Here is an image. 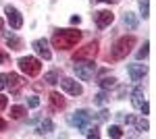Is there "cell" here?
<instances>
[{"label": "cell", "instance_id": "34", "mask_svg": "<svg viewBox=\"0 0 156 139\" xmlns=\"http://www.w3.org/2000/svg\"><path fill=\"white\" fill-rule=\"evenodd\" d=\"M102 2H108V4H115V2H119V0H102Z\"/></svg>", "mask_w": 156, "mask_h": 139}, {"label": "cell", "instance_id": "23", "mask_svg": "<svg viewBox=\"0 0 156 139\" xmlns=\"http://www.w3.org/2000/svg\"><path fill=\"white\" fill-rule=\"evenodd\" d=\"M44 81L50 83V85H54V83H58V71H50L46 73V77H44Z\"/></svg>", "mask_w": 156, "mask_h": 139}, {"label": "cell", "instance_id": "11", "mask_svg": "<svg viewBox=\"0 0 156 139\" xmlns=\"http://www.w3.org/2000/svg\"><path fill=\"white\" fill-rule=\"evenodd\" d=\"M127 73H129L131 81H142V79L146 77V73H148V67L135 62V64H129V67H127Z\"/></svg>", "mask_w": 156, "mask_h": 139}, {"label": "cell", "instance_id": "28", "mask_svg": "<svg viewBox=\"0 0 156 139\" xmlns=\"http://www.w3.org/2000/svg\"><path fill=\"white\" fill-rule=\"evenodd\" d=\"M6 104H9V98L0 93V110H4V108H6Z\"/></svg>", "mask_w": 156, "mask_h": 139}, {"label": "cell", "instance_id": "26", "mask_svg": "<svg viewBox=\"0 0 156 139\" xmlns=\"http://www.w3.org/2000/svg\"><path fill=\"white\" fill-rule=\"evenodd\" d=\"M148 48H150V44H148V42H144L142 50H137V60H142V58H146V56H148Z\"/></svg>", "mask_w": 156, "mask_h": 139}, {"label": "cell", "instance_id": "2", "mask_svg": "<svg viewBox=\"0 0 156 139\" xmlns=\"http://www.w3.org/2000/svg\"><path fill=\"white\" fill-rule=\"evenodd\" d=\"M133 46H135V37H133V35H123V37H119V40L115 42V46H112V58H115V60L125 58L131 52Z\"/></svg>", "mask_w": 156, "mask_h": 139}, {"label": "cell", "instance_id": "7", "mask_svg": "<svg viewBox=\"0 0 156 139\" xmlns=\"http://www.w3.org/2000/svg\"><path fill=\"white\" fill-rule=\"evenodd\" d=\"M98 52V42H90L87 46H83L81 50H77L73 54V60H94Z\"/></svg>", "mask_w": 156, "mask_h": 139}, {"label": "cell", "instance_id": "33", "mask_svg": "<svg viewBox=\"0 0 156 139\" xmlns=\"http://www.w3.org/2000/svg\"><path fill=\"white\" fill-rule=\"evenodd\" d=\"M4 129H6V120H4V118H0V131H4Z\"/></svg>", "mask_w": 156, "mask_h": 139}, {"label": "cell", "instance_id": "1", "mask_svg": "<svg viewBox=\"0 0 156 139\" xmlns=\"http://www.w3.org/2000/svg\"><path fill=\"white\" fill-rule=\"evenodd\" d=\"M81 40V33L77 29H56L52 33V46L58 50H71Z\"/></svg>", "mask_w": 156, "mask_h": 139}, {"label": "cell", "instance_id": "12", "mask_svg": "<svg viewBox=\"0 0 156 139\" xmlns=\"http://www.w3.org/2000/svg\"><path fill=\"white\" fill-rule=\"evenodd\" d=\"M94 21H96V25L100 29H104V27H108L115 21V15L110 11H98V12H94Z\"/></svg>", "mask_w": 156, "mask_h": 139}, {"label": "cell", "instance_id": "13", "mask_svg": "<svg viewBox=\"0 0 156 139\" xmlns=\"http://www.w3.org/2000/svg\"><path fill=\"white\" fill-rule=\"evenodd\" d=\"M23 77H19L17 73H11V75H6V87H11L12 92H17L21 85H23Z\"/></svg>", "mask_w": 156, "mask_h": 139}, {"label": "cell", "instance_id": "15", "mask_svg": "<svg viewBox=\"0 0 156 139\" xmlns=\"http://www.w3.org/2000/svg\"><path fill=\"white\" fill-rule=\"evenodd\" d=\"M4 37H6V44H9V48H12V50H19V48H21V40H19L15 33L6 31V33H4Z\"/></svg>", "mask_w": 156, "mask_h": 139}, {"label": "cell", "instance_id": "18", "mask_svg": "<svg viewBox=\"0 0 156 139\" xmlns=\"http://www.w3.org/2000/svg\"><path fill=\"white\" fill-rule=\"evenodd\" d=\"M98 83H100V87H102L104 92H106V89H112V87H117V79H115V77H104L102 81H98Z\"/></svg>", "mask_w": 156, "mask_h": 139}, {"label": "cell", "instance_id": "22", "mask_svg": "<svg viewBox=\"0 0 156 139\" xmlns=\"http://www.w3.org/2000/svg\"><path fill=\"white\" fill-rule=\"evenodd\" d=\"M106 102H108V96H106V92H104V89L94 96V104H96V106H104Z\"/></svg>", "mask_w": 156, "mask_h": 139}, {"label": "cell", "instance_id": "5", "mask_svg": "<svg viewBox=\"0 0 156 139\" xmlns=\"http://www.w3.org/2000/svg\"><path fill=\"white\" fill-rule=\"evenodd\" d=\"M69 123H71L73 127H77L79 131H83L90 123H92V114L87 112V110H77V112H73L69 116Z\"/></svg>", "mask_w": 156, "mask_h": 139}, {"label": "cell", "instance_id": "17", "mask_svg": "<svg viewBox=\"0 0 156 139\" xmlns=\"http://www.w3.org/2000/svg\"><path fill=\"white\" fill-rule=\"evenodd\" d=\"M123 21H125V25L129 27V29H137V19H135V15L133 12H125V17H123Z\"/></svg>", "mask_w": 156, "mask_h": 139}, {"label": "cell", "instance_id": "21", "mask_svg": "<svg viewBox=\"0 0 156 139\" xmlns=\"http://www.w3.org/2000/svg\"><path fill=\"white\" fill-rule=\"evenodd\" d=\"M108 137H112V139L123 137V129H121L119 125H110V127H108Z\"/></svg>", "mask_w": 156, "mask_h": 139}, {"label": "cell", "instance_id": "30", "mask_svg": "<svg viewBox=\"0 0 156 139\" xmlns=\"http://www.w3.org/2000/svg\"><path fill=\"white\" fill-rule=\"evenodd\" d=\"M96 118H98V120H106V118H108V112H106V110H100V112L96 114Z\"/></svg>", "mask_w": 156, "mask_h": 139}, {"label": "cell", "instance_id": "27", "mask_svg": "<svg viewBox=\"0 0 156 139\" xmlns=\"http://www.w3.org/2000/svg\"><path fill=\"white\" fill-rule=\"evenodd\" d=\"M27 106H29V108H37V106H40V98H37V96L27 98Z\"/></svg>", "mask_w": 156, "mask_h": 139}, {"label": "cell", "instance_id": "10", "mask_svg": "<svg viewBox=\"0 0 156 139\" xmlns=\"http://www.w3.org/2000/svg\"><path fill=\"white\" fill-rule=\"evenodd\" d=\"M31 48H34V50H36V54H40L44 60H50V58H52V52H50V48H48V40H46V37L36 40V42L31 44Z\"/></svg>", "mask_w": 156, "mask_h": 139}, {"label": "cell", "instance_id": "35", "mask_svg": "<svg viewBox=\"0 0 156 139\" xmlns=\"http://www.w3.org/2000/svg\"><path fill=\"white\" fill-rule=\"evenodd\" d=\"M0 29H2V19H0Z\"/></svg>", "mask_w": 156, "mask_h": 139}, {"label": "cell", "instance_id": "16", "mask_svg": "<svg viewBox=\"0 0 156 139\" xmlns=\"http://www.w3.org/2000/svg\"><path fill=\"white\" fill-rule=\"evenodd\" d=\"M54 129V123L50 120V118H46V120H42L40 123V127H37V135H46V133H50Z\"/></svg>", "mask_w": 156, "mask_h": 139}, {"label": "cell", "instance_id": "14", "mask_svg": "<svg viewBox=\"0 0 156 139\" xmlns=\"http://www.w3.org/2000/svg\"><path fill=\"white\" fill-rule=\"evenodd\" d=\"M50 104H52V108L54 110H60V108H65V100H62V96L56 92L50 93Z\"/></svg>", "mask_w": 156, "mask_h": 139}, {"label": "cell", "instance_id": "20", "mask_svg": "<svg viewBox=\"0 0 156 139\" xmlns=\"http://www.w3.org/2000/svg\"><path fill=\"white\" fill-rule=\"evenodd\" d=\"M25 114H27V108H25V106H12L11 108V116L12 118H23Z\"/></svg>", "mask_w": 156, "mask_h": 139}, {"label": "cell", "instance_id": "31", "mask_svg": "<svg viewBox=\"0 0 156 139\" xmlns=\"http://www.w3.org/2000/svg\"><path fill=\"white\" fill-rule=\"evenodd\" d=\"M9 54H6V52H2V50H0V64H4V62H9Z\"/></svg>", "mask_w": 156, "mask_h": 139}, {"label": "cell", "instance_id": "3", "mask_svg": "<svg viewBox=\"0 0 156 139\" xmlns=\"http://www.w3.org/2000/svg\"><path fill=\"white\" fill-rule=\"evenodd\" d=\"M75 64H73V71H75V75L81 79V81H90L94 75H96V64H94V60H73Z\"/></svg>", "mask_w": 156, "mask_h": 139}, {"label": "cell", "instance_id": "19", "mask_svg": "<svg viewBox=\"0 0 156 139\" xmlns=\"http://www.w3.org/2000/svg\"><path fill=\"white\" fill-rule=\"evenodd\" d=\"M133 125H135V131H140V133H146V131L150 129V125H148V120H146V118H135V120H133Z\"/></svg>", "mask_w": 156, "mask_h": 139}, {"label": "cell", "instance_id": "24", "mask_svg": "<svg viewBox=\"0 0 156 139\" xmlns=\"http://www.w3.org/2000/svg\"><path fill=\"white\" fill-rule=\"evenodd\" d=\"M83 135H85V137H100V131H98L96 125H94V127H85L83 129Z\"/></svg>", "mask_w": 156, "mask_h": 139}, {"label": "cell", "instance_id": "32", "mask_svg": "<svg viewBox=\"0 0 156 139\" xmlns=\"http://www.w3.org/2000/svg\"><path fill=\"white\" fill-rule=\"evenodd\" d=\"M79 21H81V17H79V15H73V17H71V23L73 25H77Z\"/></svg>", "mask_w": 156, "mask_h": 139}, {"label": "cell", "instance_id": "29", "mask_svg": "<svg viewBox=\"0 0 156 139\" xmlns=\"http://www.w3.org/2000/svg\"><path fill=\"white\" fill-rule=\"evenodd\" d=\"M4 87H6V75H4V73H0V92H2Z\"/></svg>", "mask_w": 156, "mask_h": 139}, {"label": "cell", "instance_id": "4", "mask_svg": "<svg viewBox=\"0 0 156 139\" xmlns=\"http://www.w3.org/2000/svg\"><path fill=\"white\" fill-rule=\"evenodd\" d=\"M19 69L23 71L27 77H36V75H40V71H42V62L37 60L36 56H23L19 58Z\"/></svg>", "mask_w": 156, "mask_h": 139}, {"label": "cell", "instance_id": "25", "mask_svg": "<svg viewBox=\"0 0 156 139\" xmlns=\"http://www.w3.org/2000/svg\"><path fill=\"white\" fill-rule=\"evenodd\" d=\"M140 12H142L144 19L150 15V4H148V0H140Z\"/></svg>", "mask_w": 156, "mask_h": 139}, {"label": "cell", "instance_id": "9", "mask_svg": "<svg viewBox=\"0 0 156 139\" xmlns=\"http://www.w3.org/2000/svg\"><path fill=\"white\" fill-rule=\"evenodd\" d=\"M58 83H60V87L67 93H71V96H81L83 93V87L75 79H71V77H62V79H58Z\"/></svg>", "mask_w": 156, "mask_h": 139}, {"label": "cell", "instance_id": "6", "mask_svg": "<svg viewBox=\"0 0 156 139\" xmlns=\"http://www.w3.org/2000/svg\"><path fill=\"white\" fill-rule=\"evenodd\" d=\"M131 104L142 112V114H148L150 112V106H148V102L144 100V89L137 85V87H133V92H131Z\"/></svg>", "mask_w": 156, "mask_h": 139}, {"label": "cell", "instance_id": "8", "mask_svg": "<svg viewBox=\"0 0 156 139\" xmlns=\"http://www.w3.org/2000/svg\"><path fill=\"white\" fill-rule=\"evenodd\" d=\"M4 15H6V21H9V25H11L12 29H21L23 27V17H21V12L17 11L15 6H4Z\"/></svg>", "mask_w": 156, "mask_h": 139}]
</instances>
